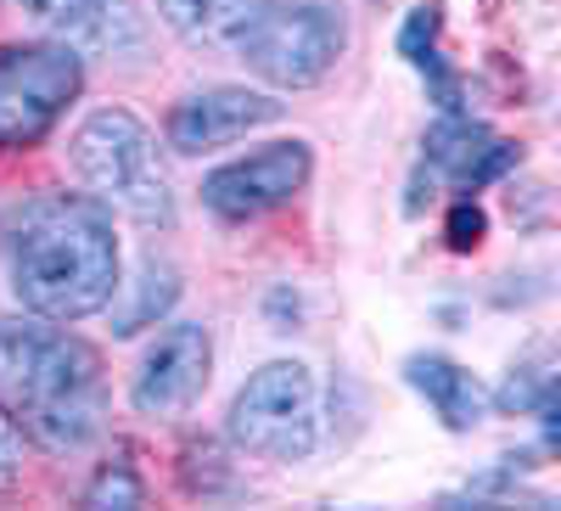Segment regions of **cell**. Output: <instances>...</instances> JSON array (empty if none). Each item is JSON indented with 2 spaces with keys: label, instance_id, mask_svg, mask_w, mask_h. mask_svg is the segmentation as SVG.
<instances>
[{
  "label": "cell",
  "instance_id": "cell-1",
  "mask_svg": "<svg viewBox=\"0 0 561 511\" xmlns=\"http://www.w3.org/2000/svg\"><path fill=\"white\" fill-rule=\"evenodd\" d=\"M12 293L28 315L45 320H90L118 293V230L113 208L90 192H51L34 197L12 225Z\"/></svg>",
  "mask_w": 561,
  "mask_h": 511
},
{
  "label": "cell",
  "instance_id": "cell-2",
  "mask_svg": "<svg viewBox=\"0 0 561 511\" xmlns=\"http://www.w3.org/2000/svg\"><path fill=\"white\" fill-rule=\"evenodd\" d=\"M0 410L23 428V439L57 455L96 444V433L107 428L102 354L62 332V320H0Z\"/></svg>",
  "mask_w": 561,
  "mask_h": 511
},
{
  "label": "cell",
  "instance_id": "cell-3",
  "mask_svg": "<svg viewBox=\"0 0 561 511\" xmlns=\"http://www.w3.org/2000/svg\"><path fill=\"white\" fill-rule=\"evenodd\" d=\"M73 174L102 208L135 219V225H174V192L169 169L158 158V135L129 107H96L68 141Z\"/></svg>",
  "mask_w": 561,
  "mask_h": 511
},
{
  "label": "cell",
  "instance_id": "cell-4",
  "mask_svg": "<svg viewBox=\"0 0 561 511\" xmlns=\"http://www.w3.org/2000/svg\"><path fill=\"white\" fill-rule=\"evenodd\" d=\"M225 433L242 455L259 461H309L320 444V388L304 360H270L237 388L225 410Z\"/></svg>",
  "mask_w": 561,
  "mask_h": 511
},
{
  "label": "cell",
  "instance_id": "cell-5",
  "mask_svg": "<svg viewBox=\"0 0 561 511\" xmlns=\"http://www.w3.org/2000/svg\"><path fill=\"white\" fill-rule=\"evenodd\" d=\"M348 52V18L337 0H270L242 57L275 90H309Z\"/></svg>",
  "mask_w": 561,
  "mask_h": 511
},
{
  "label": "cell",
  "instance_id": "cell-6",
  "mask_svg": "<svg viewBox=\"0 0 561 511\" xmlns=\"http://www.w3.org/2000/svg\"><path fill=\"white\" fill-rule=\"evenodd\" d=\"M84 90V57L73 45L39 39L0 52V152H28L62 124Z\"/></svg>",
  "mask_w": 561,
  "mask_h": 511
},
{
  "label": "cell",
  "instance_id": "cell-7",
  "mask_svg": "<svg viewBox=\"0 0 561 511\" xmlns=\"http://www.w3.org/2000/svg\"><path fill=\"white\" fill-rule=\"evenodd\" d=\"M314 174V147L309 141H270L237 163H219L214 174H203V208L225 225H248L264 219L275 208H287Z\"/></svg>",
  "mask_w": 561,
  "mask_h": 511
},
{
  "label": "cell",
  "instance_id": "cell-8",
  "mask_svg": "<svg viewBox=\"0 0 561 511\" xmlns=\"http://www.w3.org/2000/svg\"><path fill=\"white\" fill-rule=\"evenodd\" d=\"M214 377V338L208 327H197V320H174V327L147 349V360H140L135 383H129V405L140 416H152V422H174V416H185L203 388Z\"/></svg>",
  "mask_w": 561,
  "mask_h": 511
},
{
  "label": "cell",
  "instance_id": "cell-9",
  "mask_svg": "<svg viewBox=\"0 0 561 511\" xmlns=\"http://www.w3.org/2000/svg\"><path fill=\"white\" fill-rule=\"evenodd\" d=\"M280 113H287V102H275L270 90L208 84V90H197V96L174 102L163 135H169V147H174V152L197 158V152H219V147H230V141H242V135L275 124Z\"/></svg>",
  "mask_w": 561,
  "mask_h": 511
},
{
  "label": "cell",
  "instance_id": "cell-10",
  "mask_svg": "<svg viewBox=\"0 0 561 511\" xmlns=\"http://www.w3.org/2000/svg\"><path fill=\"white\" fill-rule=\"evenodd\" d=\"M270 0H158L163 23L197 45V52H219V57H242V45L253 39L259 18Z\"/></svg>",
  "mask_w": 561,
  "mask_h": 511
},
{
  "label": "cell",
  "instance_id": "cell-11",
  "mask_svg": "<svg viewBox=\"0 0 561 511\" xmlns=\"http://www.w3.org/2000/svg\"><path fill=\"white\" fill-rule=\"evenodd\" d=\"M404 383L433 405V416L449 428V433H472L483 416H489V388L472 377L466 365L444 360V354H410L404 360Z\"/></svg>",
  "mask_w": 561,
  "mask_h": 511
},
{
  "label": "cell",
  "instance_id": "cell-12",
  "mask_svg": "<svg viewBox=\"0 0 561 511\" xmlns=\"http://www.w3.org/2000/svg\"><path fill=\"white\" fill-rule=\"evenodd\" d=\"M118 293H129V298H124V304H118V298L107 304V309H113V338H135V332L158 327V320L174 309V298H180V270L147 259L135 282H124V275H118Z\"/></svg>",
  "mask_w": 561,
  "mask_h": 511
},
{
  "label": "cell",
  "instance_id": "cell-13",
  "mask_svg": "<svg viewBox=\"0 0 561 511\" xmlns=\"http://www.w3.org/2000/svg\"><path fill=\"white\" fill-rule=\"evenodd\" d=\"M483 141H489V129H483L472 113H444V118L427 129V163H433L449 185H460V174L472 169V158L483 152Z\"/></svg>",
  "mask_w": 561,
  "mask_h": 511
},
{
  "label": "cell",
  "instance_id": "cell-14",
  "mask_svg": "<svg viewBox=\"0 0 561 511\" xmlns=\"http://www.w3.org/2000/svg\"><path fill=\"white\" fill-rule=\"evenodd\" d=\"M12 7H23L34 23H45V29H62V34H90L102 18H113L124 0H12Z\"/></svg>",
  "mask_w": 561,
  "mask_h": 511
},
{
  "label": "cell",
  "instance_id": "cell-15",
  "mask_svg": "<svg viewBox=\"0 0 561 511\" xmlns=\"http://www.w3.org/2000/svg\"><path fill=\"white\" fill-rule=\"evenodd\" d=\"M84 506H96V511H135V506H147V484H140V473L129 467V461H102L96 478L84 484Z\"/></svg>",
  "mask_w": 561,
  "mask_h": 511
},
{
  "label": "cell",
  "instance_id": "cell-16",
  "mask_svg": "<svg viewBox=\"0 0 561 511\" xmlns=\"http://www.w3.org/2000/svg\"><path fill=\"white\" fill-rule=\"evenodd\" d=\"M545 405H556V371L545 360L511 371V383L500 388V410H545Z\"/></svg>",
  "mask_w": 561,
  "mask_h": 511
},
{
  "label": "cell",
  "instance_id": "cell-17",
  "mask_svg": "<svg viewBox=\"0 0 561 511\" xmlns=\"http://www.w3.org/2000/svg\"><path fill=\"white\" fill-rule=\"evenodd\" d=\"M517 163H523V147H517V141H500V135H489V141H483V152L472 158V169L460 174V185H455V192H466V197H472V192H483V185H494L500 174H511Z\"/></svg>",
  "mask_w": 561,
  "mask_h": 511
},
{
  "label": "cell",
  "instance_id": "cell-18",
  "mask_svg": "<svg viewBox=\"0 0 561 511\" xmlns=\"http://www.w3.org/2000/svg\"><path fill=\"white\" fill-rule=\"evenodd\" d=\"M438 29H444V7H438V0H421V7H410V18L399 23V57L415 68V63L438 45Z\"/></svg>",
  "mask_w": 561,
  "mask_h": 511
},
{
  "label": "cell",
  "instance_id": "cell-19",
  "mask_svg": "<svg viewBox=\"0 0 561 511\" xmlns=\"http://www.w3.org/2000/svg\"><path fill=\"white\" fill-rule=\"evenodd\" d=\"M483 237H489V214H483V203H478V197L449 203V214H444V242H449V253H478Z\"/></svg>",
  "mask_w": 561,
  "mask_h": 511
},
{
  "label": "cell",
  "instance_id": "cell-20",
  "mask_svg": "<svg viewBox=\"0 0 561 511\" xmlns=\"http://www.w3.org/2000/svg\"><path fill=\"white\" fill-rule=\"evenodd\" d=\"M23 478V428L0 410V489H12Z\"/></svg>",
  "mask_w": 561,
  "mask_h": 511
},
{
  "label": "cell",
  "instance_id": "cell-21",
  "mask_svg": "<svg viewBox=\"0 0 561 511\" xmlns=\"http://www.w3.org/2000/svg\"><path fill=\"white\" fill-rule=\"evenodd\" d=\"M270 315L280 320L275 332H293V320H298V298H293L287 287H280V293H270Z\"/></svg>",
  "mask_w": 561,
  "mask_h": 511
}]
</instances>
